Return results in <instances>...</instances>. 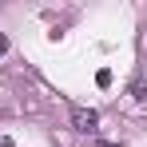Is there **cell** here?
Instances as JSON below:
<instances>
[{"label":"cell","instance_id":"4","mask_svg":"<svg viewBox=\"0 0 147 147\" xmlns=\"http://www.w3.org/2000/svg\"><path fill=\"white\" fill-rule=\"evenodd\" d=\"M99 147H119V143H99Z\"/></svg>","mask_w":147,"mask_h":147},{"label":"cell","instance_id":"1","mask_svg":"<svg viewBox=\"0 0 147 147\" xmlns=\"http://www.w3.org/2000/svg\"><path fill=\"white\" fill-rule=\"evenodd\" d=\"M72 127L84 135H96L99 131V111L96 107H72Z\"/></svg>","mask_w":147,"mask_h":147},{"label":"cell","instance_id":"3","mask_svg":"<svg viewBox=\"0 0 147 147\" xmlns=\"http://www.w3.org/2000/svg\"><path fill=\"white\" fill-rule=\"evenodd\" d=\"M4 52H8V36H0V56H4Z\"/></svg>","mask_w":147,"mask_h":147},{"label":"cell","instance_id":"2","mask_svg":"<svg viewBox=\"0 0 147 147\" xmlns=\"http://www.w3.org/2000/svg\"><path fill=\"white\" fill-rule=\"evenodd\" d=\"M96 84H99V88H111V72H107V68H99V72H96Z\"/></svg>","mask_w":147,"mask_h":147}]
</instances>
